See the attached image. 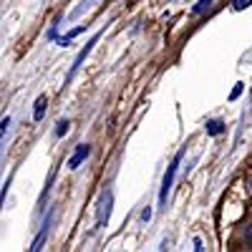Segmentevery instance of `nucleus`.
<instances>
[{
  "label": "nucleus",
  "mask_w": 252,
  "mask_h": 252,
  "mask_svg": "<svg viewBox=\"0 0 252 252\" xmlns=\"http://www.w3.org/2000/svg\"><path fill=\"white\" fill-rule=\"evenodd\" d=\"M184 152H177V157L172 159V164L166 166V172H164V179H161V189H159V207H166V197H169V189L174 184V174H177V166L182 161Z\"/></svg>",
  "instance_id": "obj_1"
},
{
  "label": "nucleus",
  "mask_w": 252,
  "mask_h": 252,
  "mask_svg": "<svg viewBox=\"0 0 252 252\" xmlns=\"http://www.w3.org/2000/svg\"><path fill=\"white\" fill-rule=\"evenodd\" d=\"M111 204H114V194H111V189H106V192L101 194V202H98V217H96V224L103 227L109 222L111 217Z\"/></svg>",
  "instance_id": "obj_2"
},
{
  "label": "nucleus",
  "mask_w": 252,
  "mask_h": 252,
  "mask_svg": "<svg viewBox=\"0 0 252 252\" xmlns=\"http://www.w3.org/2000/svg\"><path fill=\"white\" fill-rule=\"evenodd\" d=\"M98 35H101V33H96V35H94V38L89 40V43H86V48H81V51H78V56L73 58V66H71V71H68V76H66V83H71V81H73L76 71L81 68V63L86 61V56H89V53L94 51V46H96V40H98Z\"/></svg>",
  "instance_id": "obj_3"
},
{
  "label": "nucleus",
  "mask_w": 252,
  "mask_h": 252,
  "mask_svg": "<svg viewBox=\"0 0 252 252\" xmlns=\"http://www.w3.org/2000/svg\"><path fill=\"white\" fill-rule=\"evenodd\" d=\"M89 154H91V146H89V144H78V146H76V152H73V157L68 159V169H78L81 161L86 159Z\"/></svg>",
  "instance_id": "obj_4"
},
{
  "label": "nucleus",
  "mask_w": 252,
  "mask_h": 252,
  "mask_svg": "<svg viewBox=\"0 0 252 252\" xmlns=\"http://www.w3.org/2000/svg\"><path fill=\"white\" fill-rule=\"evenodd\" d=\"M48 227H51V217L46 220L43 229H40V232H38V237L33 240V245H31V250H33V252H38V250H43V242H46V237H48Z\"/></svg>",
  "instance_id": "obj_5"
},
{
  "label": "nucleus",
  "mask_w": 252,
  "mask_h": 252,
  "mask_svg": "<svg viewBox=\"0 0 252 252\" xmlns=\"http://www.w3.org/2000/svg\"><path fill=\"white\" fill-rule=\"evenodd\" d=\"M46 109H48V98L46 96H38L35 98V109H33V121H40L46 116Z\"/></svg>",
  "instance_id": "obj_6"
},
{
  "label": "nucleus",
  "mask_w": 252,
  "mask_h": 252,
  "mask_svg": "<svg viewBox=\"0 0 252 252\" xmlns=\"http://www.w3.org/2000/svg\"><path fill=\"white\" fill-rule=\"evenodd\" d=\"M204 129H207V134H209V136H220V134L224 131V124H222L220 119H212V121H207Z\"/></svg>",
  "instance_id": "obj_7"
},
{
  "label": "nucleus",
  "mask_w": 252,
  "mask_h": 252,
  "mask_svg": "<svg viewBox=\"0 0 252 252\" xmlns=\"http://www.w3.org/2000/svg\"><path fill=\"white\" fill-rule=\"evenodd\" d=\"M78 33H83V26H78V28H73V31H71V33H68L66 38H61V46H68V43H71V40H73V38H76Z\"/></svg>",
  "instance_id": "obj_8"
},
{
  "label": "nucleus",
  "mask_w": 252,
  "mask_h": 252,
  "mask_svg": "<svg viewBox=\"0 0 252 252\" xmlns=\"http://www.w3.org/2000/svg\"><path fill=\"white\" fill-rule=\"evenodd\" d=\"M209 5H212V0H199V3L194 5V10H192V13H202V10H207Z\"/></svg>",
  "instance_id": "obj_9"
},
{
  "label": "nucleus",
  "mask_w": 252,
  "mask_h": 252,
  "mask_svg": "<svg viewBox=\"0 0 252 252\" xmlns=\"http://www.w3.org/2000/svg\"><path fill=\"white\" fill-rule=\"evenodd\" d=\"M68 131V121H58V126H56V136H63Z\"/></svg>",
  "instance_id": "obj_10"
},
{
  "label": "nucleus",
  "mask_w": 252,
  "mask_h": 252,
  "mask_svg": "<svg viewBox=\"0 0 252 252\" xmlns=\"http://www.w3.org/2000/svg\"><path fill=\"white\" fill-rule=\"evenodd\" d=\"M250 3H252V0H235V3H232V8H235V10H245Z\"/></svg>",
  "instance_id": "obj_11"
},
{
  "label": "nucleus",
  "mask_w": 252,
  "mask_h": 252,
  "mask_svg": "<svg viewBox=\"0 0 252 252\" xmlns=\"http://www.w3.org/2000/svg\"><path fill=\"white\" fill-rule=\"evenodd\" d=\"M242 86H245V83H235V89H232V96H229V98L235 101V98H237V96L242 94Z\"/></svg>",
  "instance_id": "obj_12"
},
{
  "label": "nucleus",
  "mask_w": 252,
  "mask_h": 252,
  "mask_svg": "<svg viewBox=\"0 0 252 252\" xmlns=\"http://www.w3.org/2000/svg\"><path fill=\"white\" fill-rule=\"evenodd\" d=\"M8 126H10V119L5 116V119H3V124H0V131H3V136H5V131H8Z\"/></svg>",
  "instance_id": "obj_13"
},
{
  "label": "nucleus",
  "mask_w": 252,
  "mask_h": 252,
  "mask_svg": "<svg viewBox=\"0 0 252 252\" xmlns=\"http://www.w3.org/2000/svg\"><path fill=\"white\" fill-rule=\"evenodd\" d=\"M141 220H144V222H149V220H152V209H149V207H146L144 212H141Z\"/></svg>",
  "instance_id": "obj_14"
},
{
  "label": "nucleus",
  "mask_w": 252,
  "mask_h": 252,
  "mask_svg": "<svg viewBox=\"0 0 252 252\" xmlns=\"http://www.w3.org/2000/svg\"><path fill=\"white\" fill-rule=\"evenodd\" d=\"M247 242L252 245V227H247Z\"/></svg>",
  "instance_id": "obj_15"
},
{
  "label": "nucleus",
  "mask_w": 252,
  "mask_h": 252,
  "mask_svg": "<svg viewBox=\"0 0 252 252\" xmlns=\"http://www.w3.org/2000/svg\"><path fill=\"white\" fill-rule=\"evenodd\" d=\"M86 3H91V0H86Z\"/></svg>",
  "instance_id": "obj_16"
},
{
  "label": "nucleus",
  "mask_w": 252,
  "mask_h": 252,
  "mask_svg": "<svg viewBox=\"0 0 252 252\" xmlns=\"http://www.w3.org/2000/svg\"><path fill=\"white\" fill-rule=\"evenodd\" d=\"M250 187H252V182H250Z\"/></svg>",
  "instance_id": "obj_17"
}]
</instances>
